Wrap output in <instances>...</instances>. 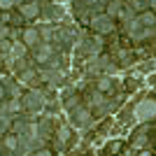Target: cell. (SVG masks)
Wrapping results in <instances>:
<instances>
[{
    "label": "cell",
    "mask_w": 156,
    "mask_h": 156,
    "mask_svg": "<svg viewBox=\"0 0 156 156\" xmlns=\"http://www.w3.org/2000/svg\"><path fill=\"white\" fill-rule=\"evenodd\" d=\"M2 156H19V154H16V151H9V149H5V147H2Z\"/></svg>",
    "instance_id": "30"
},
{
    "label": "cell",
    "mask_w": 156,
    "mask_h": 156,
    "mask_svg": "<svg viewBox=\"0 0 156 156\" xmlns=\"http://www.w3.org/2000/svg\"><path fill=\"white\" fill-rule=\"evenodd\" d=\"M144 144H147V135H135V140H133V147H135V149H140V147H144Z\"/></svg>",
    "instance_id": "25"
},
{
    "label": "cell",
    "mask_w": 156,
    "mask_h": 156,
    "mask_svg": "<svg viewBox=\"0 0 156 156\" xmlns=\"http://www.w3.org/2000/svg\"><path fill=\"white\" fill-rule=\"evenodd\" d=\"M54 54H56V47L54 44H40L37 49H35V61L37 63H49V61L54 58Z\"/></svg>",
    "instance_id": "11"
},
{
    "label": "cell",
    "mask_w": 156,
    "mask_h": 156,
    "mask_svg": "<svg viewBox=\"0 0 156 156\" xmlns=\"http://www.w3.org/2000/svg\"><path fill=\"white\" fill-rule=\"evenodd\" d=\"M33 156H51V154H49V151H47V149H40V151H35V154H33Z\"/></svg>",
    "instance_id": "31"
},
{
    "label": "cell",
    "mask_w": 156,
    "mask_h": 156,
    "mask_svg": "<svg viewBox=\"0 0 156 156\" xmlns=\"http://www.w3.org/2000/svg\"><path fill=\"white\" fill-rule=\"evenodd\" d=\"M21 105H23V112L26 114H37L44 107V93L37 91V89H30L26 96L21 98Z\"/></svg>",
    "instance_id": "1"
},
{
    "label": "cell",
    "mask_w": 156,
    "mask_h": 156,
    "mask_svg": "<svg viewBox=\"0 0 156 156\" xmlns=\"http://www.w3.org/2000/svg\"><path fill=\"white\" fill-rule=\"evenodd\" d=\"M89 110H96L98 114H110V112L117 110V103H114V100H107L100 91H96V93L89 96Z\"/></svg>",
    "instance_id": "2"
},
{
    "label": "cell",
    "mask_w": 156,
    "mask_h": 156,
    "mask_svg": "<svg viewBox=\"0 0 156 156\" xmlns=\"http://www.w3.org/2000/svg\"><path fill=\"white\" fill-rule=\"evenodd\" d=\"M2 100H19V84L7 75L2 77Z\"/></svg>",
    "instance_id": "9"
},
{
    "label": "cell",
    "mask_w": 156,
    "mask_h": 156,
    "mask_svg": "<svg viewBox=\"0 0 156 156\" xmlns=\"http://www.w3.org/2000/svg\"><path fill=\"white\" fill-rule=\"evenodd\" d=\"M42 16L47 21H58L65 16V7L58 5V2H44L42 5Z\"/></svg>",
    "instance_id": "7"
},
{
    "label": "cell",
    "mask_w": 156,
    "mask_h": 156,
    "mask_svg": "<svg viewBox=\"0 0 156 156\" xmlns=\"http://www.w3.org/2000/svg\"><path fill=\"white\" fill-rule=\"evenodd\" d=\"M14 5H16V2H2V9L7 12V9H9V7H14Z\"/></svg>",
    "instance_id": "32"
},
{
    "label": "cell",
    "mask_w": 156,
    "mask_h": 156,
    "mask_svg": "<svg viewBox=\"0 0 156 156\" xmlns=\"http://www.w3.org/2000/svg\"><path fill=\"white\" fill-rule=\"evenodd\" d=\"M56 140H58V147L63 149L65 144L72 142V130L68 128V126H58V130H56Z\"/></svg>",
    "instance_id": "14"
},
{
    "label": "cell",
    "mask_w": 156,
    "mask_h": 156,
    "mask_svg": "<svg viewBox=\"0 0 156 156\" xmlns=\"http://www.w3.org/2000/svg\"><path fill=\"white\" fill-rule=\"evenodd\" d=\"M112 84H114V82H112L110 77H103L100 82H98V91H100V93H107V91H112Z\"/></svg>",
    "instance_id": "22"
},
{
    "label": "cell",
    "mask_w": 156,
    "mask_h": 156,
    "mask_svg": "<svg viewBox=\"0 0 156 156\" xmlns=\"http://www.w3.org/2000/svg\"><path fill=\"white\" fill-rule=\"evenodd\" d=\"M140 156H151V154H149V151H142V154H140Z\"/></svg>",
    "instance_id": "34"
},
{
    "label": "cell",
    "mask_w": 156,
    "mask_h": 156,
    "mask_svg": "<svg viewBox=\"0 0 156 156\" xmlns=\"http://www.w3.org/2000/svg\"><path fill=\"white\" fill-rule=\"evenodd\" d=\"M19 79H21V84H28V82H33V79H35V70H33V68H28V70L19 72Z\"/></svg>",
    "instance_id": "23"
},
{
    "label": "cell",
    "mask_w": 156,
    "mask_h": 156,
    "mask_svg": "<svg viewBox=\"0 0 156 156\" xmlns=\"http://www.w3.org/2000/svg\"><path fill=\"white\" fill-rule=\"evenodd\" d=\"M156 68V61H149V63H144V70H154Z\"/></svg>",
    "instance_id": "29"
},
{
    "label": "cell",
    "mask_w": 156,
    "mask_h": 156,
    "mask_svg": "<svg viewBox=\"0 0 156 156\" xmlns=\"http://www.w3.org/2000/svg\"><path fill=\"white\" fill-rule=\"evenodd\" d=\"M42 79H44L47 84H51V86H61L65 77H63V72H61V70H54V68H49V70L42 72Z\"/></svg>",
    "instance_id": "13"
},
{
    "label": "cell",
    "mask_w": 156,
    "mask_h": 156,
    "mask_svg": "<svg viewBox=\"0 0 156 156\" xmlns=\"http://www.w3.org/2000/svg\"><path fill=\"white\" fill-rule=\"evenodd\" d=\"M124 2H119V0H112V2H107V16H110V19H114V16H121V14H124Z\"/></svg>",
    "instance_id": "15"
},
{
    "label": "cell",
    "mask_w": 156,
    "mask_h": 156,
    "mask_svg": "<svg viewBox=\"0 0 156 156\" xmlns=\"http://www.w3.org/2000/svg\"><path fill=\"white\" fill-rule=\"evenodd\" d=\"M133 117H135L137 121H151V119L156 117V100L144 98V100L135 103V107H133Z\"/></svg>",
    "instance_id": "3"
},
{
    "label": "cell",
    "mask_w": 156,
    "mask_h": 156,
    "mask_svg": "<svg viewBox=\"0 0 156 156\" xmlns=\"http://www.w3.org/2000/svg\"><path fill=\"white\" fill-rule=\"evenodd\" d=\"M70 121L75 128H89L91 126V110L84 107V105H79L77 110L70 112Z\"/></svg>",
    "instance_id": "5"
},
{
    "label": "cell",
    "mask_w": 156,
    "mask_h": 156,
    "mask_svg": "<svg viewBox=\"0 0 156 156\" xmlns=\"http://www.w3.org/2000/svg\"><path fill=\"white\" fill-rule=\"evenodd\" d=\"M19 7L23 19H35L37 14H42V2H21Z\"/></svg>",
    "instance_id": "12"
},
{
    "label": "cell",
    "mask_w": 156,
    "mask_h": 156,
    "mask_svg": "<svg viewBox=\"0 0 156 156\" xmlns=\"http://www.w3.org/2000/svg\"><path fill=\"white\" fill-rule=\"evenodd\" d=\"M7 35H9V26H5V23H2V26H0V37L7 40Z\"/></svg>",
    "instance_id": "27"
},
{
    "label": "cell",
    "mask_w": 156,
    "mask_h": 156,
    "mask_svg": "<svg viewBox=\"0 0 156 156\" xmlns=\"http://www.w3.org/2000/svg\"><path fill=\"white\" fill-rule=\"evenodd\" d=\"M21 40H23V44H26V47H35V49H37V47H40V40H42L40 28L37 26H28L26 30L21 33Z\"/></svg>",
    "instance_id": "10"
},
{
    "label": "cell",
    "mask_w": 156,
    "mask_h": 156,
    "mask_svg": "<svg viewBox=\"0 0 156 156\" xmlns=\"http://www.w3.org/2000/svg\"><path fill=\"white\" fill-rule=\"evenodd\" d=\"M147 82H149V84H151V86H156V72H151L149 77H147Z\"/></svg>",
    "instance_id": "28"
},
{
    "label": "cell",
    "mask_w": 156,
    "mask_h": 156,
    "mask_svg": "<svg viewBox=\"0 0 156 156\" xmlns=\"http://www.w3.org/2000/svg\"><path fill=\"white\" fill-rule=\"evenodd\" d=\"M124 28H126V33H128V35H135V33H140L142 30V23H140V16H135V19L133 21H128V23H124Z\"/></svg>",
    "instance_id": "20"
},
{
    "label": "cell",
    "mask_w": 156,
    "mask_h": 156,
    "mask_svg": "<svg viewBox=\"0 0 156 156\" xmlns=\"http://www.w3.org/2000/svg\"><path fill=\"white\" fill-rule=\"evenodd\" d=\"M110 58L107 56H93V58H89V68H86V72L89 75H98V72H105L110 70Z\"/></svg>",
    "instance_id": "8"
},
{
    "label": "cell",
    "mask_w": 156,
    "mask_h": 156,
    "mask_svg": "<svg viewBox=\"0 0 156 156\" xmlns=\"http://www.w3.org/2000/svg\"><path fill=\"white\" fill-rule=\"evenodd\" d=\"M7 21H9V12H2V23L7 26Z\"/></svg>",
    "instance_id": "33"
},
{
    "label": "cell",
    "mask_w": 156,
    "mask_h": 156,
    "mask_svg": "<svg viewBox=\"0 0 156 156\" xmlns=\"http://www.w3.org/2000/svg\"><path fill=\"white\" fill-rule=\"evenodd\" d=\"M128 7H133V9H144V7H151V2H140V0H133V2H128Z\"/></svg>",
    "instance_id": "26"
},
{
    "label": "cell",
    "mask_w": 156,
    "mask_h": 156,
    "mask_svg": "<svg viewBox=\"0 0 156 156\" xmlns=\"http://www.w3.org/2000/svg\"><path fill=\"white\" fill-rule=\"evenodd\" d=\"M9 128H14V117L2 112V117H0V130H2V135H7V130H9Z\"/></svg>",
    "instance_id": "19"
},
{
    "label": "cell",
    "mask_w": 156,
    "mask_h": 156,
    "mask_svg": "<svg viewBox=\"0 0 156 156\" xmlns=\"http://www.w3.org/2000/svg\"><path fill=\"white\" fill-rule=\"evenodd\" d=\"M140 16V23H142L144 28H154L156 26V14L154 12H142V14H137Z\"/></svg>",
    "instance_id": "17"
},
{
    "label": "cell",
    "mask_w": 156,
    "mask_h": 156,
    "mask_svg": "<svg viewBox=\"0 0 156 156\" xmlns=\"http://www.w3.org/2000/svg\"><path fill=\"white\" fill-rule=\"evenodd\" d=\"M2 147H5V149H9V151H16V154H19V135H5Z\"/></svg>",
    "instance_id": "16"
},
{
    "label": "cell",
    "mask_w": 156,
    "mask_h": 156,
    "mask_svg": "<svg viewBox=\"0 0 156 156\" xmlns=\"http://www.w3.org/2000/svg\"><path fill=\"white\" fill-rule=\"evenodd\" d=\"M91 28L98 35H107V33L114 30V21L107 14H96V16H91Z\"/></svg>",
    "instance_id": "6"
},
{
    "label": "cell",
    "mask_w": 156,
    "mask_h": 156,
    "mask_svg": "<svg viewBox=\"0 0 156 156\" xmlns=\"http://www.w3.org/2000/svg\"><path fill=\"white\" fill-rule=\"evenodd\" d=\"M14 58L19 61V58H23V56H26V44H23V42H14Z\"/></svg>",
    "instance_id": "24"
},
{
    "label": "cell",
    "mask_w": 156,
    "mask_h": 156,
    "mask_svg": "<svg viewBox=\"0 0 156 156\" xmlns=\"http://www.w3.org/2000/svg\"><path fill=\"white\" fill-rule=\"evenodd\" d=\"M16 110H23L21 100H2V112H5V114H12V112H16Z\"/></svg>",
    "instance_id": "18"
},
{
    "label": "cell",
    "mask_w": 156,
    "mask_h": 156,
    "mask_svg": "<svg viewBox=\"0 0 156 156\" xmlns=\"http://www.w3.org/2000/svg\"><path fill=\"white\" fill-rule=\"evenodd\" d=\"M100 49H103V40L98 37H82L77 42V54H84V56H98L100 54Z\"/></svg>",
    "instance_id": "4"
},
{
    "label": "cell",
    "mask_w": 156,
    "mask_h": 156,
    "mask_svg": "<svg viewBox=\"0 0 156 156\" xmlns=\"http://www.w3.org/2000/svg\"><path fill=\"white\" fill-rule=\"evenodd\" d=\"M63 107H65L68 112L77 110V107H79V98H77V96H70V98H65V100H63Z\"/></svg>",
    "instance_id": "21"
}]
</instances>
